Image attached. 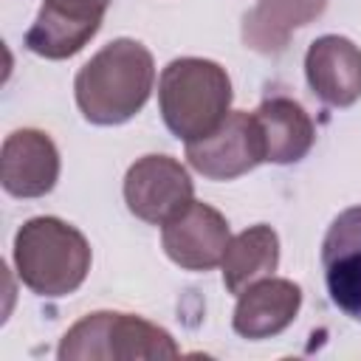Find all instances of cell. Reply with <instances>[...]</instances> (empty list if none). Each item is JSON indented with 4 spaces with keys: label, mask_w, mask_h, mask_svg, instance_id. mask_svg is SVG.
Here are the masks:
<instances>
[{
    "label": "cell",
    "mask_w": 361,
    "mask_h": 361,
    "mask_svg": "<svg viewBox=\"0 0 361 361\" xmlns=\"http://www.w3.org/2000/svg\"><path fill=\"white\" fill-rule=\"evenodd\" d=\"M155 82L152 54L135 39H113L93 54L76 73L73 90L82 116L90 124H121L149 99Z\"/></svg>",
    "instance_id": "6da1fadb"
},
{
    "label": "cell",
    "mask_w": 361,
    "mask_h": 361,
    "mask_svg": "<svg viewBox=\"0 0 361 361\" xmlns=\"http://www.w3.org/2000/svg\"><path fill=\"white\" fill-rule=\"evenodd\" d=\"M14 265L23 285L39 296L73 293L90 271V245L59 217H34L14 237Z\"/></svg>",
    "instance_id": "7a4b0ae2"
},
{
    "label": "cell",
    "mask_w": 361,
    "mask_h": 361,
    "mask_svg": "<svg viewBox=\"0 0 361 361\" xmlns=\"http://www.w3.org/2000/svg\"><path fill=\"white\" fill-rule=\"evenodd\" d=\"M158 104L164 124L178 138L197 141L228 116L231 79L212 59H172L158 82Z\"/></svg>",
    "instance_id": "3957f363"
},
{
    "label": "cell",
    "mask_w": 361,
    "mask_h": 361,
    "mask_svg": "<svg viewBox=\"0 0 361 361\" xmlns=\"http://www.w3.org/2000/svg\"><path fill=\"white\" fill-rule=\"evenodd\" d=\"M178 347L166 330L158 324L133 316L99 310L79 319L59 344L62 361H85V358H175Z\"/></svg>",
    "instance_id": "277c9868"
},
{
    "label": "cell",
    "mask_w": 361,
    "mask_h": 361,
    "mask_svg": "<svg viewBox=\"0 0 361 361\" xmlns=\"http://www.w3.org/2000/svg\"><path fill=\"white\" fill-rule=\"evenodd\" d=\"M192 169L212 180H231L265 161V138L254 113H228L209 135L186 144Z\"/></svg>",
    "instance_id": "5b68a950"
},
{
    "label": "cell",
    "mask_w": 361,
    "mask_h": 361,
    "mask_svg": "<svg viewBox=\"0 0 361 361\" xmlns=\"http://www.w3.org/2000/svg\"><path fill=\"white\" fill-rule=\"evenodd\" d=\"M124 200L138 220L164 226L195 200V186L175 158L144 155L127 169Z\"/></svg>",
    "instance_id": "8992f818"
},
{
    "label": "cell",
    "mask_w": 361,
    "mask_h": 361,
    "mask_svg": "<svg viewBox=\"0 0 361 361\" xmlns=\"http://www.w3.org/2000/svg\"><path fill=\"white\" fill-rule=\"evenodd\" d=\"M110 0H42L34 25L25 31V48L45 59L79 54L99 31Z\"/></svg>",
    "instance_id": "52a82bcc"
},
{
    "label": "cell",
    "mask_w": 361,
    "mask_h": 361,
    "mask_svg": "<svg viewBox=\"0 0 361 361\" xmlns=\"http://www.w3.org/2000/svg\"><path fill=\"white\" fill-rule=\"evenodd\" d=\"M228 223L209 203L192 200L180 214L164 223L161 243L166 257L186 271H209L223 262L228 245Z\"/></svg>",
    "instance_id": "ba28073f"
},
{
    "label": "cell",
    "mask_w": 361,
    "mask_h": 361,
    "mask_svg": "<svg viewBox=\"0 0 361 361\" xmlns=\"http://www.w3.org/2000/svg\"><path fill=\"white\" fill-rule=\"evenodd\" d=\"M322 271L330 302L361 322V206L344 209L322 243Z\"/></svg>",
    "instance_id": "9c48e42d"
},
{
    "label": "cell",
    "mask_w": 361,
    "mask_h": 361,
    "mask_svg": "<svg viewBox=\"0 0 361 361\" xmlns=\"http://www.w3.org/2000/svg\"><path fill=\"white\" fill-rule=\"evenodd\" d=\"M59 178V152L39 130H17L3 141L0 180L14 197H42Z\"/></svg>",
    "instance_id": "30bf717a"
},
{
    "label": "cell",
    "mask_w": 361,
    "mask_h": 361,
    "mask_svg": "<svg viewBox=\"0 0 361 361\" xmlns=\"http://www.w3.org/2000/svg\"><path fill=\"white\" fill-rule=\"evenodd\" d=\"M305 76L324 104L350 107L361 99V48L338 34L319 37L305 54Z\"/></svg>",
    "instance_id": "8fae6325"
},
{
    "label": "cell",
    "mask_w": 361,
    "mask_h": 361,
    "mask_svg": "<svg viewBox=\"0 0 361 361\" xmlns=\"http://www.w3.org/2000/svg\"><path fill=\"white\" fill-rule=\"evenodd\" d=\"M302 290L290 279L265 276L248 285L234 307L231 324L243 338H268L282 333L299 313Z\"/></svg>",
    "instance_id": "7c38bea8"
},
{
    "label": "cell",
    "mask_w": 361,
    "mask_h": 361,
    "mask_svg": "<svg viewBox=\"0 0 361 361\" xmlns=\"http://www.w3.org/2000/svg\"><path fill=\"white\" fill-rule=\"evenodd\" d=\"M254 118L265 138V161L271 164H296L310 152L316 141L310 116L302 110L299 102L288 96L265 99L257 107Z\"/></svg>",
    "instance_id": "4fadbf2b"
},
{
    "label": "cell",
    "mask_w": 361,
    "mask_h": 361,
    "mask_svg": "<svg viewBox=\"0 0 361 361\" xmlns=\"http://www.w3.org/2000/svg\"><path fill=\"white\" fill-rule=\"evenodd\" d=\"M327 0H259L243 20V42L259 54H279L290 34L324 11Z\"/></svg>",
    "instance_id": "5bb4252c"
},
{
    "label": "cell",
    "mask_w": 361,
    "mask_h": 361,
    "mask_svg": "<svg viewBox=\"0 0 361 361\" xmlns=\"http://www.w3.org/2000/svg\"><path fill=\"white\" fill-rule=\"evenodd\" d=\"M279 262V237L271 226L259 223L237 237L228 240L226 254H223V285L231 293H243L248 285L257 279H265L276 271Z\"/></svg>",
    "instance_id": "9a60e30c"
}]
</instances>
